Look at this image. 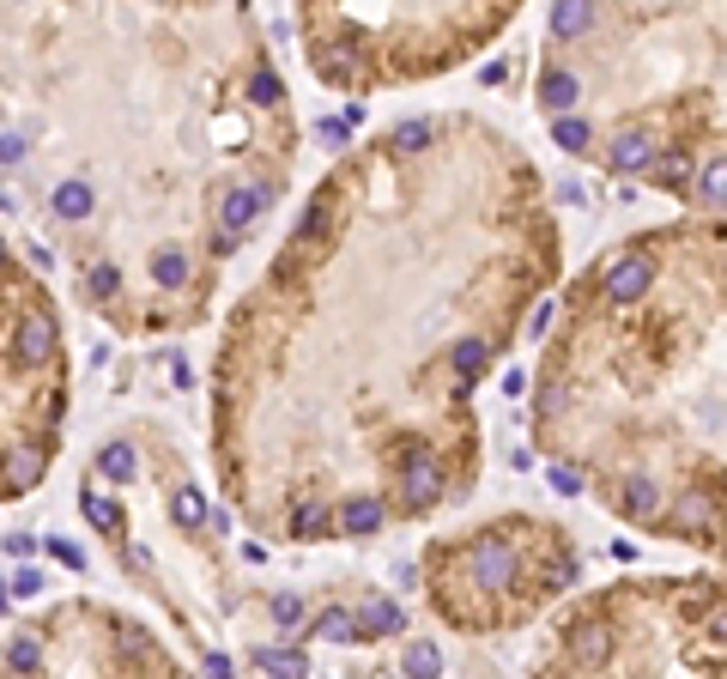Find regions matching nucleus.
I'll list each match as a JSON object with an SVG mask.
<instances>
[{
    "instance_id": "f257e3e1",
    "label": "nucleus",
    "mask_w": 727,
    "mask_h": 679,
    "mask_svg": "<svg viewBox=\"0 0 727 679\" xmlns=\"http://www.w3.org/2000/svg\"><path fill=\"white\" fill-rule=\"evenodd\" d=\"M467 565H473V588H485V595H498V588H510L515 576V546H510V528L485 534V541L467 546Z\"/></svg>"
},
{
    "instance_id": "f03ea898",
    "label": "nucleus",
    "mask_w": 727,
    "mask_h": 679,
    "mask_svg": "<svg viewBox=\"0 0 727 679\" xmlns=\"http://www.w3.org/2000/svg\"><path fill=\"white\" fill-rule=\"evenodd\" d=\"M648 286H655V261L648 255H618L613 267L601 274V291H606V304H636V298H648Z\"/></svg>"
},
{
    "instance_id": "7ed1b4c3",
    "label": "nucleus",
    "mask_w": 727,
    "mask_h": 679,
    "mask_svg": "<svg viewBox=\"0 0 727 679\" xmlns=\"http://www.w3.org/2000/svg\"><path fill=\"white\" fill-rule=\"evenodd\" d=\"M400 485H407V510H431L443 497V461L431 450H412L407 467H400Z\"/></svg>"
},
{
    "instance_id": "20e7f679",
    "label": "nucleus",
    "mask_w": 727,
    "mask_h": 679,
    "mask_svg": "<svg viewBox=\"0 0 727 679\" xmlns=\"http://www.w3.org/2000/svg\"><path fill=\"white\" fill-rule=\"evenodd\" d=\"M12 340H19V352L31 358V364H49L55 358V316L43 310V304H31V310H19V322H12Z\"/></svg>"
},
{
    "instance_id": "39448f33",
    "label": "nucleus",
    "mask_w": 727,
    "mask_h": 679,
    "mask_svg": "<svg viewBox=\"0 0 727 679\" xmlns=\"http://www.w3.org/2000/svg\"><path fill=\"white\" fill-rule=\"evenodd\" d=\"M594 158H606V171H618V176H636V171L655 164V140L648 134H618V140H606V152H594Z\"/></svg>"
},
{
    "instance_id": "423d86ee",
    "label": "nucleus",
    "mask_w": 727,
    "mask_h": 679,
    "mask_svg": "<svg viewBox=\"0 0 727 679\" xmlns=\"http://www.w3.org/2000/svg\"><path fill=\"white\" fill-rule=\"evenodd\" d=\"M43 467H49V443H12L7 450V492H31L37 480H43Z\"/></svg>"
},
{
    "instance_id": "0eeeda50",
    "label": "nucleus",
    "mask_w": 727,
    "mask_h": 679,
    "mask_svg": "<svg viewBox=\"0 0 727 679\" xmlns=\"http://www.w3.org/2000/svg\"><path fill=\"white\" fill-rule=\"evenodd\" d=\"M262 200H267V188L262 183H237V188H225V207H218V225H225V237H237L243 225L262 213Z\"/></svg>"
},
{
    "instance_id": "6e6552de",
    "label": "nucleus",
    "mask_w": 727,
    "mask_h": 679,
    "mask_svg": "<svg viewBox=\"0 0 727 679\" xmlns=\"http://www.w3.org/2000/svg\"><path fill=\"white\" fill-rule=\"evenodd\" d=\"M382 522H388V510H382V497H370V492H358V497L340 504V534L346 541H364V534H376Z\"/></svg>"
},
{
    "instance_id": "1a4fd4ad",
    "label": "nucleus",
    "mask_w": 727,
    "mask_h": 679,
    "mask_svg": "<svg viewBox=\"0 0 727 679\" xmlns=\"http://www.w3.org/2000/svg\"><path fill=\"white\" fill-rule=\"evenodd\" d=\"M613 510H618V516H631V522H655L661 516V492L648 480H625L613 492Z\"/></svg>"
},
{
    "instance_id": "9d476101",
    "label": "nucleus",
    "mask_w": 727,
    "mask_h": 679,
    "mask_svg": "<svg viewBox=\"0 0 727 679\" xmlns=\"http://www.w3.org/2000/svg\"><path fill=\"white\" fill-rule=\"evenodd\" d=\"M358 637H395L407 631V613L395 607V600H364V613H352Z\"/></svg>"
},
{
    "instance_id": "9b49d317",
    "label": "nucleus",
    "mask_w": 727,
    "mask_h": 679,
    "mask_svg": "<svg viewBox=\"0 0 727 679\" xmlns=\"http://www.w3.org/2000/svg\"><path fill=\"white\" fill-rule=\"evenodd\" d=\"M255 668H262V679H309L304 649H255Z\"/></svg>"
},
{
    "instance_id": "f8f14e48",
    "label": "nucleus",
    "mask_w": 727,
    "mask_h": 679,
    "mask_svg": "<svg viewBox=\"0 0 727 679\" xmlns=\"http://www.w3.org/2000/svg\"><path fill=\"white\" fill-rule=\"evenodd\" d=\"M540 104L552 110V122H557V115H570V110H576V73H564V68H552V73H545V80H540Z\"/></svg>"
},
{
    "instance_id": "ddd939ff",
    "label": "nucleus",
    "mask_w": 727,
    "mask_h": 679,
    "mask_svg": "<svg viewBox=\"0 0 727 679\" xmlns=\"http://www.w3.org/2000/svg\"><path fill=\"white\" fill-rule=\"evenodd\" d=\"M485 358H491V346H485V340H461V346L449 352V370L461 377V389H467V382H479V377H485Z\"/></svg>"
},
{
    "instance_id": "4468645a",
    "label": "nucleus",
    "mask_w": 727,
    "mask_h": 679,
    "mask_svg": "<svg viewBox=\"0 0 727 679\" xmlns=\"http://www.w3.org/2000/svg\"><path fill=\"white\" fill-rule=\"evenodd\" d=\"M328 528H334V516H328V504H316V497L291 510V541H321Z\"/></svg>"
},
{
    "instance_id": "2eb2a0df",
    "label": "nucleus",
    "mask_w": 727,
    "mask_h": 679,
    "mask_svg": "<svg viewBox=\"0 0 727 679\" xmlns=\"http://www.w3.org/2000/svg\"><path fill=\"white\" fill-rule=\"evenodd\" d=\"M309 637H321V644H358V625H352V613H346V607H328Z\"/></svg>"
},
{
    "instance_id": "dca6fc26",
    "label": "nucleus",
    "mask_w": 727,
    "mask_h": 679,
    "mask_svg": "<svg viewBox=\"0 0 727 679\" xmlns=\"http://www.w3.org/2000/svg\"><path fill=\"white\" fill-rule=\"evenodd\" d=\"M80 510H85L91 528H103V534H115V541H122V510H115L103 492H85V497H80Z\"/></svg>"
},
{
    "instance_id": "f3484780",
    "label": "nucleus",
    "mask_w": 727,
    "mask_h": 679,
    "mask_svg": "<svg viewBox=\"0 0 727 679\" xmlns=\"http://www.w3.org/2000/svg\"><path fill=\"white\" fill-rule=\"evenodd\" d=\"M171 516H176V528H201V522H206V492L182 485V492L171 497Z\"/></svg>"
},
{
    "instance_id": "a211bd4d",
    "label": "nucleus",
    "mask_w": 727,
    "mask_h": 679,
    "mask_svg": "<svg viewBox=\"0 0 727 679\" xmlns=\"http://www.w3.org/2000/svg\"><path fill=\"white\" fill-rule=\"evenodd\" d=\"M594 24V7H582V0H570V7H552V37H582Z\"/></svg>"
},
{
    "instance_id": "6ab92c4d",
    "label": "nucleus",
    "mask_w": 727,
    "mask_h": 679,
    "mask_svg": "<svg viewBox=\"0 0 727 679\" xmlns=\"http://www.w3.org/2000/svg\"><path fill=\"white\" fill-rule=\"evenodd\" d=\"M443 673V656H437V644H407V679H437Z\"/></svg>"
},
{
    "instance_id": "aec40b11",
    "label": "nucleus",
    "mask_w": 727,
    "mask_h": 679,
    "mask_svg": "<svg viewBox=\"0 0 727 679\" xmlns=\"http://www.w3.org/2000/svg\"><path fill=\"white\" fill-rule=\"evenodd\" d=\"M55 213H61V219H85V213H91V188L85 183H61L55 188Z\"/></svg>"
},
{
    "instance_id": "412c9836",
    "label": "nucleus",
    "mask_w": 727,
    "mask_h": 679,
    "mask_svg": "<svg viewBox=\"0 0 727 679\" xmlns=\"http://www.w3.org/2000/svg\"><path fill=\"white\" fill-rule=\"evenodd\" d=\"M98 467H103V480H134V450H127V443H110V450L98 455Z\"/></svg>"
},
{
    "instance_id": "4be33fe9",
    "label": "nucleus",
    "mask_w": 727,
    "mask_h": 679,
    "mask_svg": "<svg viewBox=\"0 0 727 679\" xmlns=\"http://www.w3.org/2000/svg\"><path fill=\"white\" fill-rule=\"evenodd\" d=\"M704 522L716 528V504H709L704 492H692V497L679 504V528H704Z\"/></svg>"
},
{
    "instance_id": "5701e85b",
    "label": "nucleus",
    "mask_w": 727,
    "mask_h": 679,
    "mask_svg": "<svg viewBox=\"0 0 727 679\" xmlns=\"http://www.w3.org/2000/svg\"><path fill=\"white\" fill-rule=\"evenodd\" d=\"M552 140H557L564 152H582V146H588V122H576V115H557V122H552Z\"/></svg>"
},
{
    "instance_id": "b1692460",
    "label": "nucleus",
    "mask_w": 727,
    "mask_h": 679,
    "mask_svg": "<svg viewBox=\"0 0 727 679\" xmlns=\"http://www.w3.org/2000/svg\"><path fill=\"white\" fill-rule=\"evenodd\" d=\"M431 140H437V127H431V122H400V127H395V152L431 146Z\"/></svg>"
},
{
    "instance_id": "393cba45",
    "label": "nucleus",
    "mask_w": 727,
    "mask_h": 679,
    "mask_svg": "<svg viewBox=\"0 0 727 679\" xmlns=\"http://www.w3.org/2000/svg\"><path fill=\"white\" fill-rule=\"evenodd\" d=\"M152 274H158V286H182V279H188V255H182V249H164Z\"/></svg>"
},
{
    "instance_id": "a878e982",
    "label": "nucleus",
    "mask_w": 727,
    "mask_h": 679,
    "mask_svg": "<svg viewBox=\"0 0 727 679\" xmlns=\"http://www.w3.org/2000/svg\"><path fill=\"white\" fill-rule=\"evenodd\" d=\"M249 97H255V104H279V97H285L279 73H273V68H262V73L249 80Z\"/></svg>"
},
{
    "instance_id": "bb28decb",
    "label": "nucleus",
    "mask_w": 727,
    "mask_h": 679,
    "mask_svg": "<svg viewBox=\"0 0 727 679\" xmlns=\"http://www.w3.org/2000/svg\"><path fill=\"white\" fill-rule=\"evenodd\" d=\"M721 188H727V164H721V158H709V171L697 176V195H704L709 207H716V200H721Z\"/></svg>"
},
{
    "instance_id": "cd10ccee",
    "label": "nucleus",
    "mask_w": 727,
    "mask_h": 679,
    "mask_svg": "<svg viewBox=\"0 0 727 679\" xmlns=\"http://www.w3.org/2000/svg\"><path fill=\"white\" fill-rule=\"evenodd\" d=\"M7 661H12L19 673H24V668H37V661H43V649H37V637H19V644L7 649Z\"/></svg>"
},
{
    "instance_id": "c85d7f7f",
    "label": "nucleus",
    "mask_w": 727,
    "mask_h": 679,
    "mask_svg": "<svg viewBox=\"0 0 727 679\" xmlns=\"http://www.w3.org/2000/svg\"><path fill=\"white\" fill-rule=\"evenodd\" d=\"M545 480H552V492H582V473L576 467H564V461H552V473H545Z\"/></svg>"
},
{
    "instance_id": "c756f323",
    "label": "nucleus",
    "mask_w": 727,
    "mask_h": 679,
    "mask_svg": "<svg viewBox=\"0 0 727 679\" xmlns=\"http://www.w3.org/2000/svg\"><path fill=\"white\" fill-rule=\"evenodd\" d=\"M273 619L297 625V619H304V600H297V595H273Z\"/></svg>"
},
{
    "instance_id": "7c9ffc66",
    "label": "nucleus",
    "mask_w": 727,
    "mask_h": 679,
    "mask_svg": "<svg viewBox=\"0 0 727 679\" xmlns=\"http://www.w3.org/2000/svg\"><path fill=\"white\" fill-rule=\"evenodd\" d=\"M115 286H122L115 267H91V291H98V298H115Z\"/></svg>"
},
{
    "instance_id": "2f4dec72",
    "label": "nucleus",
    "mask_w": 727,
    "mask_h": 679,
    "mask_svg": "<svg viewBox=\"0 0 727 679\" xmlns=\"http://www.w3.org/2000/svg\"><path fill=\"white\" fill-rule=\"evenodd\" d=\"M49 553H55V558H61V565H68V570H80V565H85V553H80V546H73V541H49Z\"/></svg>"
},
{
    "instance_id": "473e14b6",
    "label": "nucleus",
    "mask_w": 727,
    "mask_h": 679,
    "mask_svg": "<svg viewBox=\"0 0 727 679\" xmlns=\"http://www.w3.org/2000/svg\"><path fill=\"white\" fill-rule=\"evenodd\" d=\"M19 158H24V140L7 134V140H0V164H19Z\"/></svg>"
},
{
    "instance_id": "72a5a7b5",
    "label": "nucleus",
    "mask_w": 727,
    "mask_h": 679,
    "mask_svg": "<svg viewBox=\"0 0 727 679\" xmlns=\"http://www.w3.org/2000/svg\"><path fill=\"white\" fill-rule=\"evenodd\" d=\"M206 679H237V668L225 656H206Z\"/></svg>"
},
{
    "instance_id": "f704fd0d",
    "label": "nucleus",
    "mask_w": 727,
    "mask_h": 679,
    "mask_svg": "<svg viewBox=\"0 0 727 679\" xmlns=\"http://www.w3.org/2000/svg\"><path fill=\"white\" fill-rule=\"evenodd\" d=\"M7 553H12V558H31V553H37V541H31V534H12Z\"/></svg>"
},
{
    "instance_id": "c9c22d12",
    "label": "nucleus",
    "mask_w": 727,
    "mask_h": 679,
    "mask_svg": "<svg viewBox=\"0 0 727 679\" xmlns=\"http://www.w3.org/2000/svg\"><path fill=\"white\" fill-rule=\"evenodd\" d=\"M12 588H19V595H37V588H43V576H37V570H19V583H12Z\"/></svg>"
},
{
    "instance_id": "e433bc0d",
    "label": "nucleus",
    "mask_w": 727,
    "mask_h": 679,
    "mask_svg": "<svg viewBox=\"0 0 727 679\" xmlns=\"http://www.w3.org/2000/svg\"><path fill=\"white\" fill-rule=\"evenodd\" d=\"M0 267H7V243H0Z\"/></svg>"
}]
</instances>
